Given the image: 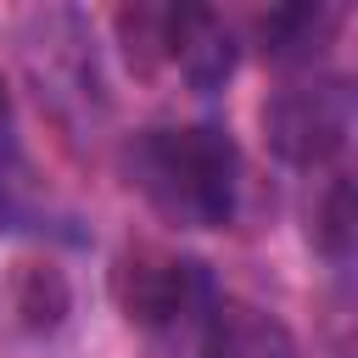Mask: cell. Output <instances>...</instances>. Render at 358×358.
I'll return each instance as SVG.
<instances>
[{
	"label": "cell",
	"mask_w": 358,
	"mask_h": 358,
	"mask_svg": "<svg viewBox=\"0 0 358 358\" xmlns=\"http://www.w3.org/2000/svg\"><path fill=\"white\" fill-rule=\"evenodd\" d=\"M129 173L140 196L179 229H218L235 213L241 157H235V140L213 123L145 129L129 145Z\"/></svg>",
	"instance_id": "obj_1"
},
{
	"label": "cell",
	"mask_w": 358,
	"mask_h": 358,
	"mask_svg": "<svg viewBox=\"0 0 358 358\" xmlns=\"http://www.w3.org/2000/svg\"><path fill=\"white\" fill-rule=\"evenodd\" d=\"M263 134L285 162L324 168L330 157H341V145L352 134V90L341 78L291 84L263 106Z\"/></svg>",
	"instance_id": "obj_2"
},
{
	"label": "cell",
	"mask_w": 358,
	"mask_h": 358,
	"mask_svg": "<svg viewBox=\"0 0 358 358\" xmlns=\"http://www.w3.org/2000/svg\"><path fill=\"white\" fill-rule=\"evenodd\" d=\"M112 291H117L123 313L134 324H151V330H168V324H185V319H207V308L218 302L201 263L162 257V252H129L117 263V274H112Z\"/></svg>",
	"instance_id": "obj_3"
},
{
	"label": "cell",
	"mask_w": 358,
	"mask_h": 358,
	"mask_svg": "<svg viewBox=\"0 0 358 358\" xmlns=\"http://www.w3.org/2000/svg\"><path fill=\"white\" fill-rule=\"evenodd\" d=\"M145 22L157 28V45H162L168 62L185 73V84H196V90H218V84L235 73V39H229V28H224L207 6L145 11Z\"/></svg>",
	"instance_id": "obj_4"
},
{
	"label": "cell",
	"mask_w": 358,
	"mask_h": 358,
	"mask_svg": "<svg viewBox=\"0 0 358 358\" xmlns=\"http://www.w3.org/2000/svg\"><path fill=\"white\" fill-rule=\"evenodd\" d=\"M201 358H296V341L274 313L224 296L201 319Z\"/></svg>",
	"instance_id": "obj_5"
},
{
	"label": "cell",
	"mask_w": 358,
	"mask_h": 358,
	"mask_svg": "<svg viewBox=\"0 0 358 358\" xmlns=\"http://www.w3.org/2000/svg\"><path fill=\"white\" fill-rule=\"evenodd\" d=\"M330 22H336V11H324V6H285V11H268L263 34H268L274 56H313Z\"/></svg>",
	"instance_id": "obj_6"
}]
</instances>
